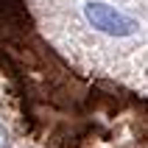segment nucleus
I'll return each instance as SVG.
<instances>
[{
  "label": "nucleus",
  "instance_id": "2",
  "mask_svg": "<svg viewBox=\"0 0 148 148\" xmlns=\"http://www.w3.org/2000/svg\"><path fill=\"white\" fill-rule=\"evenodd\" d=\"M6 145V132H3V126H0V148Z\"/></svg>",
  "mask_w": 148,
  "mask_h": 148
},
{
  "label": "nucleus",
  "instance_id": "1",
  "mask_svg": "<svg viewBox=\"0 0 148 148\" xmlns=\"http://www.w3.org/2000/svg\"><path fill=\"white\" fill-rule=\"evenodd\" d=\"M84 14L92 23V28H98L109 36H129V34L137 31V20H132L129 14L106 6V3H87Z\"/></svg>",
  "mask_w": 148,
  "mask_h": 148
}]
</instances>
